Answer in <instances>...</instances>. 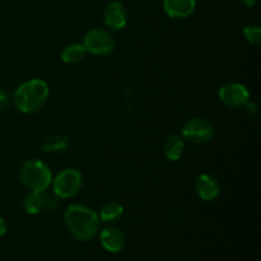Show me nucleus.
Segmentation results:
<instances>
[{
    "label": "nucleus",
    "instance_id": "1",
    "mask_svg": "<svg viewBox=\"0 0 261 261\" xmlns=\"http://www.w3.org/2000/svg\"><path fill=\"white\" fill-rule=\"evenodd\" d=\"M64 223L73 239L87 242L98 234L101 219L89 206L83 204H71L64 212Z\"/></svg>",
    "mask_w": 261,
    "mask_h": 261
},
{
    "label": "nucleus",
    "instance_id": "2",
    "mask_svg": "<svg viewBox=\"0 0 261 261\" xmlns=\"http://www.w3.org/2000/svg\"><path fill=\"white\" fill-rule=\"evenodd\" d=\"M50 88L45 81L38 78H32L23 82L13 94V103L15 109L22 114H35L40 111L48 99Z\"/></svg>",
    "mask_w": 261,
    "mask_h": 261
},
{
    "label": "nucleus",
    "instance_id": "3",
    "mask_svg": "<svg viewBox=\"0 0 261 261\" xmlns=\"http://www.w3.org/2000/svg\"><path fill=\"white\" fill-rule=\"evenodd\" d=\"M19 180L28 190L45 191L53 182L50 167L40 160H30L22 165L19 170Z\"/></svg>",
    "mask_w": 261,
    "mask_h": 261
},
{
    "label": "nucleus",
    "instance_id": "4",
    "mask_svg": "<svg viewBox=\"0 0 261 261\" xmlns=\"http://www.w3.org/2000/svg\"><path fill=\"white\" fill-rule=\"evenodd\" d=\"M53 193L59 199L75 196L83 186V176L75 168H65L53 177Z\"/></svg>",
    "mask_w": 261,
    "mask_h": 261
},
{
    "label": "nucleus",
    "instance_id": "5",
    "mask_svg": "<svg viewBox=\"0 0 261 261\" xmlns=\"http://www.w3.org/2000/svg\"><path fill=\"white\" fill-rule=\"evenodd\" d=\"M82 45L86 48V53L96 56H106L114 53L115 47H116V41L111 32H109L107 30L92 28L84 35Z\"/></svg>",
    "mask_w": 261,
    "mask_h": 261
},
{
    "label": "nucleus",
    "instance_id": "6",
    "mask_svg": "<svg viewBox=\"0 0 261 261\" xmlns=\"http://www.w3.org/2000/svg\"><path fill=\"white\" fill-rule=\"evenodd\" d=\"M181 137L191 144H205L214 137V127L203 117H193L184 124Z\"/></svg>",
    "mask_w": 261,
    "mask_h": 261
},
{
    "label": "nucleus",
    "instance_id": "7",
    "mask_svg": "<svg viewBox=\"0 0 261 261\" xmlns=\"http://www.w3.org/2000/svg\"><path fill=\"white\" fill-rule=\"evenodd\" d=\"M218 98L224 106L231 109H241L250 101V92L246 86L241 83H227L218 91Z\"/></svg>",
    "mask_w": 261,
    "mask_h": 261
},
{
    "label": "nucleus",
    "instance_id": "8",
    "mask_svg": "<svg viewBox=\"0 0 261 261\" xmlns=\"http://www.w3.org/2000/svg\"><path fill=\"white\" fill-rule=\"evenodd\" d=\"M103 23L110 31H120L127 23V10L121 2H111L105 7Z\"/></svg>",
    "mask_w": 261,
    "mask_h": 261
},
{
    "label": "nucleus",
    "instance_id": "9",
    "mask_svg": "<svg viewBox=\"0 0 261 261\" xmlns=\"http://www.w3.org/2000/svg\"><path fill=\"white\" fill-rule=\"evenodd\" d=\"M99 242L106 251L117 254L124 250L126 245V237L119 227L107 226L99 232Z\"/></svg>",
    "mask_w": 261,
    "mask_h": 261
},
{
    "label": "nucleus",
    "instance_id": "10",
    "mask_svg": "<svg viewBox=\"0 0 261 261\" xmlns=\"http://www.w3.org/2000/svg\"><path fill=\"white\" fill-rule=\"evenodd\" d=\"M194 189L196 195L204 201H213L221 194V185L218 180L209 173L199 175L194 182Z\"/></svg>",
    "mask_w": 261,
    "mask_h": 261
},
{
    "label": "nucleus",
    "instance_id": "11",
    "mask_svg": "<svg viewBox=\"0 0 261 261\" xmlns=\"http://www.w3.org/2000/svg\"><path fill=\"white\" fill-rule=\"evenodd\" d=\"M196 8V0H163L166 14L173 19H185L190 17Z\"/></svg>",
    "mask_w": 261,
    "mask_h": 261
},
{
    "label": "nucleus",
    "instance_id": "12",
    "mask_svg": "<svg viewBox=\"0 0 261 261\" xmlns=\"http://www.w3.org/2000/svg\"><path fill=\"white\" fill-rule=\"evenodd\" d=\"M184 150H185V142H184L182 137L170 135L166 139L165 145H163V153L168 161L176 162V161L181 160V157L184 155Z\"/></svg>",
    "mask_w": 261,
    "mask_h": 261
},
{
    "label": "nucleus",
    "instance_id": "13",
    "mask_svg": "<svg viewBox=\"0 0 261 261\" xmlns=\"http://www.w3.org/2000/svg\"><path fill=\"white\" fill-rule=\"evenodd\" d=\"M122 216H124V208L121 204L116 203V201H109V203L103 204L98 213L99 219L109 224L119 222Z\"/></svg>",
    "mask_w": 261,
    "mask_h": 261
},
{
    "label": "nucleus",
    "instance_id": "14",
    "mask_svg": "<svg viewBox=\"0 0 261 261\" xmlns=\"http://www.w3.org/2000/svg\"><path fill=\"white\" fill-rule=\"evenodd\" d=\"M23 209L27 214L35 216V214L43 212V200L42 191H30L23 199Z\"/></svg>",
    "mask_w": 261,
    "mask_h": 261
},
{
    "label": "nucleus",
    "instance_id": "15",
    "mask_svg": "<svg viewBox=\"0 0 261 261\" xmlns=\"http://www.w3.org/2000/svg\"><path fill=\"white\" fill-rule=\"evenodd\" d=\"M86 48L82 43H71L61 51V60L65 64H78L86 56Z\"/></svg>",
    "mask_w": 261,
    "mask_h": 261
},
{
    "label": "nucleus",
    "instance_id": "16",
    "mask_svg": "<svg viewBox=\"0 0 261 261\" xmlns=\"http://www.w3.org/2000/svg\"><path fill=\"white\" fill-rule=\"evenodd\" d=\"M245 38L251 45H260L261 42V28L256 24H247L244 28Z\"/></svg>",
    "mask_w": 261,
    "mask_h": 261
},
{
    "label": "nucleus",
    "instance_id": "17",
    "mask_svg": "<svg viewBox=\"0 0 261 261\" xmlns=\"http://www.w3.org/2000/svg\"><path fill=\"white\" fill-rule=\"evenodd\" d=\"M69 144V138H55V139L46 140V145H43L42 149L45 152H59V150H64Z\"/></svg>",
    "mask_w": 261,
    "mask_h": 261
},
{
    "label": "nucleus",
    "instance_id": "18",
    "mask_svg": "<svg viewBox=\"0 0 261 261\" xmlns=\"http://www.w3.org/2000/svg\"><path fill=\"white\" fill-rule=\"evenodd\" d=\"M42 200H43V212H53L59 205V198L53 193V191H42Z\"/></svg>",
    "mask_w": 261,
    "mask_h": 261
},
{
    "label": "nucleus",
    "instance_id": "19",
    "mask_svg": "<svg viewBox=\"0 0 261 261\" xmlns=\"http://www.w3.org/2000/svg\"><path fill=\"white\" fill-rule=\"evenodd\" d=\"M10 101H12V98H10L9 93L7 91H4V89L0 88V112H3L9 106Z\"/></svg>",
    "mask_w": 261,
    "mask_h": 261
},
{
    "label": "nucleus",
    "instance_id": "20",
    "mask_svg": "<svg viewBox=\"0 0 261 261\" xmlns=\"http://www.w3.org/2000/svg\"><path fill=\"white\" fill-rule=\"evenodd\" d=\"M244 109H245V112H246L247 115H249L250 117H255L257 115V106L254 103V102H250L247 101L246 103L244 105Z\"/></svg>",
    "mask_w": 261,
    "mask_h": 261
},
{
    "label": "nucleus",
    "instance_id": "21",
    "mask_svg": "<svg viewBox=\"0 0 261 261\" xmlns=\"http://www.w3.org/2000/svg\"><path fill=\"white\" fill-rule=\"evenodd\" d=\"M5 233H7V224H5L4 219L0 217V237L4 236Z\"/></svg>",
    "mask_w": 261,
    "mask_h": 261
},
{
    "label": "nucleus",
    "instance_id": "22",
    "mask_svg": "<svg viewBox=\"0 0 261 261\" xmlns=\"http://www.w3.org/2000/svg\"><path fill=\"white\" fill-rule=\"evenodd\" d=\"M241 3L246 8H252L255 4H256V0H241Z\"/></svg>",
    "mask_w": 261,
    "mask_h": 261
}]
</instances>
